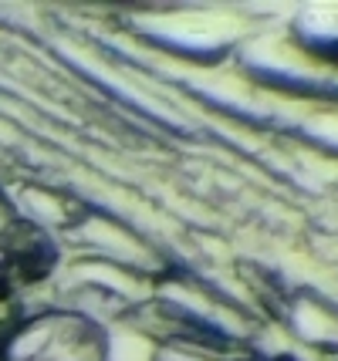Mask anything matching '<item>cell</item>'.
I'll return each instance as SVG.
<instances>
[{"label": "cell", "mask_w": 338, "mask_h": 361, "mask_svg": "<svg viewBox=\"0 0 338 361\" xmlns=\"http://www.w3.org/2000/svg\"><path fill=\"white\" fill-rule=\"evenodd\" d=\"M145 34L169 54H183L193 61H213L237 44L230 20H210L203 14H176L169 20H152V27H145Z\"/></svg>", "instance_id": "obj_4"}, {"label": "cell", "mask_w": 338, "mask_h": 361, "mask_svg": "<svg viewBox=\"0 0 338 361\" xmlns=\"http://www.w3.org/2000/svg\"><path fill=\"white\" fill-rule=\"evenodd\" d=\"M308 135H315L318 142L338 149V115H318L308 122Z\"/></svg>", "instance_id": "obj_6"}, {"label": "cell", "mask_w": 338, "mask_h": 361, "mask_svg": "<svg viewBox=\"0 0 338 361\" xmlns=\"http://www.w3.org/2000/svg\"><path fill=\"white\" fill-rule=\"evenodd\" d=\"M156 361H217L203 345H166Z\"/></svg>", "instance_id": "obj_5"}, {"label": "cell", "mask_w": 338, "mask_h": 361, "mask_svg": "<svg viewBox=\"0 0 338 361\" xmlns=\"http://www.w3.org/2000/svg\"><path fill=\"white\" fill-rule=\"evenodd\" d=\"M0 361H109V341L88 314L44 307L4 328Z\"/></svg>", "instance_id": "obj_1"}, {"label": "cell", "mask_w": 338, "mask_h": 361, "mask_svg": "<svg viewBox=\"0 0 338 361\" xmlns=\"http://www.w3.org/2000/svg\"><path fill=\"white\" fill-rule=\"evenodd\" d=\"M243 68L264 85H274L281 92L294 94H322L325 88H335L322 58L308 54L298 41H284L277 34L254 37L241 47Z\"/></svg>", "instance_id": "obj_2"}, {"label": "cell", "mask_w": 338, "mask_h": 361, "mask_svg": "<svg viewBox=\"0 0 338 361\" xmlns=\"http://www.w3.org/2000/svg\"><path fill=\"white\" fill-rule=\"evenodd\" d=\"M54 253L37 223H11L0 233V300L17 294L24 283L44 277Z\"/></svg>", "instance_id": "obj_3"}, {"label": "cell", "mask_w": 338, "mask_h": 361, "mask_svg": "<svg viewBox=\"0 0 338 361\" xmlns=\"http://www.w3.org/2000/svg\"><path fill=\"white\" fill-rule=\"evenodd\" d=\"M11 223H14V216H11V206H7V200L0 196V233H4Z\"/></svg>", "instance_id": "obj_7"}]
</instances>
